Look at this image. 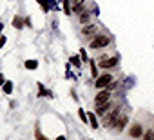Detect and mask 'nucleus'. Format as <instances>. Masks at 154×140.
Masks as SVG:
<instances>
[{"instance_id":"nucleus-1","label":"nucleus","mask_w":154,"mask_h":140,"mask_svg":"<svg viewBox=\"0 0 154 140\" xmlns=\"http://www.w3.org/2000/svg\"><path fill=\"white\" fill-rule=\"evenodd\" d=\"M109 44H111V38H109V37L98 35V37L91 42V47H93V49H102V47H107Z\"/></svg>"},{"instance_id":"nucleus-2","label":"nucleus","mask_w":154,"mask_h":140,"mask_svg":"<svg viewBox=\"0 0 154 140\" xmlns=\"http://www.w3.org/2000/svg\"><path fill=\"white\" fill-rule=\"evenodd\" d=\"M118 116H120V107H116V109H114V111H112L111 115H107V116H105V122H103V124H105L107 127H116Z\"/></svg>"},{"instance_id":"nucleus-3","label":"nucleus","mask_w":154,"mask_h":140,"mask_svg":"<svg viewBox=\"0 0 154 140\" xmlns=\"http://www.w3.org/2000/svg\"><path fill=\"white\" fill-rule=\"evenodd\" d=\"M111 82H112V77H111L109 73H103V75H100V77L96 78V88H98V89H103V88H107Z\"/></svg>"},{"instance_id":"nucleus-4","label":"nucleus","mask_w":154,"mask_h":140,"mask_svg":"<svg viewBox=\"0 0 154 140\" xmlns=\"http://www.w3.org/2000/svg\"><path fill=\"white\" fill-rule=\"evenodd\" d=\"M109 98H111V89H109V88H105L103 91H100V93L96 95V98H94V104H96V106H102V104H105Z\"/></svg>"},{"instance_id":"nucleus-5","label":"nucleus","mask_w":154,"mask_h":140,"mask_svg":"<svg viewBox=\"0 0 154 140\" xmlns=\"http://www.w3.org/2000/svg\"><path fill=\"white\" fill-rule=\"evenodd\" d=\"M129 136H132V138H140V136H143V127H141L140 124H134V126L129 129Z\"/></svg>"},{"instance_id":"nucleus-6","label":"nucleus","mask_w":154,"mask_h":140,"mask_svg":"<svg viewBox=\"0 0 154 140\" xmlns=\"http://www.w3.org/2000/svg\"><path fill=\"white\" fill-rule=\"evenodd\" d=\"M116 64H118V58L112 56V58H105V60H102V62H100V67H105V69H107V67H114Z\"/></svg>"},{"instance_id":"nucleus-7","label":"nucleus","mask_w":154,"mask_h":140,"mask_svg":"<svg viewBox=\"0 0 154 140\" xmlns=\"http://www.w3.org/2000/svg\"><path fill=\"white\" fill-rule=\"evenodd\" d=\"M98 31V27L94 26V24H85L84 27H82V33L84 35H93V33H96Z\"/></svg>"},{"instance_id":"nucleus-8","label":"nucleus","mask_w":154,"mask_h":140,"mask_svg":"<svg viewBox=\"0 0 154 140\" xmlns=\"http://www.w3.org/2000/svg\"><path fill=\"white\" fill-rule=\"evenodd\" d=\"M127 120H129V116H127V115H120V116H118V122H116V129H118V131H122V129L125 127Z\"/></svg>"},{"instance_id":"nucleus-9","label":"nucleus","mask_w":154,"mask_h":140,"mask_svg":"<svg viewBox=\"0 0 154 140\" xmlns=\"http://www.w3.org/2000/svg\"><path fill=\"white\" fill-rule=\"evenodd\" d=\"M111 106H112V104L107 100L105 104H102V106H98V107H96V113H98V115H103L105 111H109V109H111Z\"/></svg>"},{"instance_id":"nucleus-10","label":"nucleus","mask_w":154,"mask_h":140,"mask_svg":"<svg viewBox=\"0 0 154 140\" xmlns=\"http://www.w3.org/2000/svg\"><path fill=\"white\" fill-rule=\"evenodd\" d=\"M13 26H15L17 29H22V27H24V18H22V17H15Z\"/></svg>"},{"instance_id":"nucleus-11","label":"nucleus","mask_w":154,"mask_h":140,"mask_svg":"<svg viewBox=\"0 0 154 140\" xmlns=\"http://www.w3.org/2000/svg\"><path fill=\"white\" fill-rule=\"evenodd\" d=\"M87 62H89V65H91V73H93V77L96 78V77H98V65L94 64V60H87Z\"/></svg>"},{"instance_id":"nucleus-12","label":"nucleus","mask_w":154,"mask_h":140,"mask_svg":"<svg viewBox=\"0 0 154 140\" xmlns=\"http://www.w3.org/2000/svg\"><path fill=\"white\" fill-rule=\"evenodd\" d=\"M24 65L33 71V69H36V67H38V62H36V60H27V62H24Z\"/></svg>"},{"instance_id":"nucleus-13","label":"nucleus","mask_w":154,"mask_h":140,"mask_svg":"<svg viewBox=\"0 0 154 140\" xmlns=\"http://www.w3.org/2000/svg\"><path fill=\"white\" fill-rule=\"evenodd\" d=\"M2 88H4V93H6V95H9V93L13 91V82H11V80H9V82H6Z\"/></svg>"},{"instance_id":"nucleus-14","label":"nucleus","mask_w":154,"mask_h":140,"mask_svg":"<svg viewBox=\"0 0 154 140\" xmlns=\"http://www.w3.org/2000/svg\"><path fill=\"white\" fill-rule=\"evenodd\" d=\"M87 118L91 120V126H93V127L96 129V127H98V120H96V116H94L93 113H89V115H87Z\"/></svg>"},{"instance_id":"nucleus-15","label":"nucleus","mask_w":154,"mask_h":140,"mask_svg":"<svg viewBox=\"0 0 154 140\" xmlns=\"http://www.w3.org/2000/svg\"><path fill=\"white\" fill-rule=\"evenodd\" d=\"M143 140H154V129H149L147 133H143Z\"/></svg>"},{"instance_id":"nucleus-16","label":"nucleus","mask_w":154,"mask_h":140,"mask_svg":"<svg viewBox=\"0 0 154 140\" xmlns=\"http://www.w3.org/2000/svg\"><path fill=\"white\" fill-rule=\"evenodd\" d=\"M74 11L82 15V11H84V4H82V2H76V6H74Z\"/></svg>"},{"instance_id":"nucleus-17","label":"nucleus","mask_w":154,"mask_h":140,"mask_svg":"<svg viewBox=\"0 0 154 140\" xmlns=\"http://www.w3.org/2000/svg\"><path fill=\"white\" fill-rule=\"evenodd\" d=\"M62 4H63V11L69 15V13H71V8H69V0H62Z\"/></svg>"},{"instance_id":"nucleus-18","label":"nucleus","mask_w":154,"mask_h":140,"mask_svg":"<svg viewBox=\"0 0 154 140\" xmlns=\"http://www.w3.org/2000/svg\"><path fill=\"white\" fill-rule=\"evenodd\" d=\"M80 22H82V24H87V22H89V15H87V13L80 15Z\"/></svg>"},{"instance_id":"nucleus-19","label":"nucleus","mask_w":154,"mask_h":140,"mask_svg":"<svg viewBox=\"0 0 154 140\" xmlns=\"http://www.w3.org/2000/svg\"><path fill=\"white\" fill-rule=\"evenodd\" d=\"M78 115H80V118H82V122H89V120H87V115L84 113V109H78Z\"/></svg>"},{"instance_id":"nucleus-20","label":"nucleus","mask_w":154,"mask_h":140,"mask_svg":"<svg viewBox=\"0 0 154 140\" xmlns=\"http://www.w3.org/2000/svg\"><path fill=\"white\" fill-rule=\"evenodd\" d=\"M71 62H72L74 65H80V60H78V56H72V58H71Z\"/></svg>"},{"instance_id":"nucleus-21","label":"nucleus","mask_w":154,"mask_h":140,"mask_svg":"<svg viewBox=\"0 0 154 140\" xmlns=\"http://www.w3.org/2000/svg\"><path fill=\"white\" fill-rule=\"evenodd\" d=\"M80 56H82V60H87V53L84 49H80Z\"/></svg>"},{"instance_id":"nucleus-22","label":"nucleus","mask_w":154,"mask_h":140,"mask_svg":"<svg viewBox=\"0 0 154 140\" xmlns=\"http://www.w3.org/2000/svg\"><path fill=\"white\" fill-rule=\"evenodd\" d=\"M4 44H6V37H0V47H4Z\"/></svg>"},{"instance_id":"nucleus-23","label":"nucleus","mask_w":154,"mask_h":140,"mask_svg":"<svg viewBox=\"0 0 154 140\" xmlns=\"http://www.w3.org/2000/svg\"><path fill=\"white\" fill-rule=\"evenodd\" d=\"M6 84V80H4V75H0V86H4Z\"/></svg>"},{"instance_id":"nucleus-24","label":"nucleus","mask_w":154,"mask_h":140,"mask_svg":"<svg viewBox=\"0 0 154 140\" xmlns=\"http://www.w3.org/2000/svg\"><path fill=\"white\" fill-rule=\"evenodd\" d=\"M56 140H65V136H63V135H60V136H58Z\"/></svg>"},{"instance_id":"nucleus-25","label":"nucleus","mask_w":154,"mask_h":140,"mask_svg":"<svg viewBox=\"0 0 154 140\" xmlns=\"http://www.w3.org/2000/svg\"><path fill=\"white\" fill-rule=\"evenodd\" d=\"M2 29H4V26H2V24H0V33H2Z\"/></svg>"},{"instance_id":"nucleus-26","label":"nucleus","mask_w":154,"mask_h":140,"mask_svg":"<svg viewBox=\"0 0 154 140\" xmlns=\"http://www.w3.org/2000/svg\"><path fill=\"white\" fill-rule=\"evenodd\" d=\"M74 2H84V0H74Z\"/></svg>"},{"instance_id":"nucleus-27","label":"nucleus","mask_w":154,"mask_h":140,"mask_svg":"<svg viewBox=\"0 0 154 140\" xmlns=\"http://www.w3.org/2000/svg\"><path fill=\"white\" fill-rule=\"evenodd\" d=\"M42 140H45V138H42Z\"/></svg>"}]
</instances>
